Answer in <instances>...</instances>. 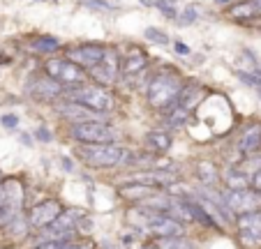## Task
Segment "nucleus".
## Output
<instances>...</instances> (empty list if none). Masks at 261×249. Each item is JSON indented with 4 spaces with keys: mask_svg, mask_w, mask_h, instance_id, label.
I'll return each instance as SVG.
<instances>
[{
    "mask_svg": "<svg viewBox=\"0 0 261 249\" xmlns=\"http://www.w3.org/2000/svg\"><path fill=\"white\" fill-rule=\"evenodd\" d=\"M185 81L176 69H162L158 72L146 86V102L153 108H169L171 104L178 102Z\"/></svg>",
    "mask_w": 261,
    "mask_h": 249,
    "instance_id": "nucleus-1",
    "label": "nucleus"
},
{
    "mask_svg": "<svg viewBox=\"0 0 261 249\" xmlns=\"http://www.w3.org/2000/svg\"><path fill=\"white\" fill-rule=\"evenodd\" d=\"M65 97L72 99V102L81 104V106L90 108V111L97 113H109L116 106V99L111 95V90L107 86H99V83H81V86H74V88L65 90Z\"/></svg>",
    "mask_w": 261,
    "mask_h": 249,
    "instance_id": "nucleus-2",
    "label": "nucleus"
},
{
    "mask_svg": "<svg viewBox=\"0 0 261 249\" xmlns=\"http://www.w3.org/2000/svg\"><path fill=\"white\" fill-rule=\"evenodd\" d=\"M76 157L93 169H111L123 164L125 150L118 143H81L76 148Z\"/></svg>",
    "mask_w": 261,
    "mask_h": 249,
    "instance_id": "nucleus-3",
    "label": "nucleus"
},
{
    "mask_svg": "<svg viewBox=\"0 0 261 249\" xmlns=\"http://www.w3.org/2000/svg\"><path fill=\"white\" fill-rule=\"evenodd\" d=\"M44 72L49 74L51 78L65 86L67 88H74V86H81V83L88 81V69H84L81 65H76L74 60H69L67 56L65 58H58V56H51L44 63Z\"/></svg>",
    "mask_w": 261,
    "mask_h": 249,
    "instance_id": "nucleus-4",
    "label": "nucleus"
},
{
    "mask_svg": "<svg viewBox=\"0 0 261 249\" xmlns=\"http://www.w3.org/2000/svg\"><path fill=\"white\" fill-rule=\"evenodd\" d=\"M69 136L79 143H116L118 132L104 120H86L69 125Z\"/></svg>",
    "mask_w": 261,
    "mask_h": 249,
    "instance_id": "nucleus-5",
    "label": "nucleus"
},
{
    "mask_svg": "<svg viewBox=\"0 0 261 249\" xmlns=\"http://www.w3.org/2000/svg\"><path fill=\"white\" fill-rule=\"evenodd\" d=\"M23 208V185L16 178L0 180V226H7Z\"/></svg>",
    "mask_w": 261,
    "mask_h": 249,
    "instance_id": "nucleus-6",
    "label": "nucleus"
},
{
    "mask_svg": "<svg viewBox=\"0 0 261 249\" xmlns=\"http://www.w3.org/2000/svg\"><path fill=\"white\" fill-rule=\"evenodd\" d=\"M139 210V208H137ZM141 217L146 219V231L155 238H176V235H182V222H178L176 217L167 215V212H148V210H139Z\"/></svg>",
    "mask_w": 261,
    "mask_h": 249,
    "instance_id": "nucleus-7",
    "label": "nucleus"
},
{
    "mask_svg": "<svg viewBox=\"0 0 261 249\" xmlns=\"http://www.w3.org/2000/svg\"><path fill=\"white\" fill-rule=\"evenodd\" d=\"M120 65H123V56L118 53V49H107L104 60L99 65H95L93 69H88V76L99 86L111 88L120 78Z\"/></svg>",
    "mask_w": 261,
    "mask_h": 249,
    "instance_id": "nucleus-8",
    "label": "nucleus"
},
{
    "mask_svg": "<svg viewBox=\"0 0 261 249\" xmlns=\"http://www.w3.org/2000/svg\"><path fill=\"white\" fill-rule=\"evenodd\" d=\"M109 46L97 44V42H84V44H74V46H65V56L69 60H74L76 65H81L84 69H93L95 65H99L107 56Z\"/></svg>",
    "mask_w": 261,
    "mask_h": 249,
    "instance_id": "nucleus-9",
    "label": "nucleus"
},
{
    "mask_svg": "<svg viewBox=\"0 0 261 249\" xmlns=\"http://www.w3.org/2000/svg\"><path fill=\"white\" fill-rule=\"evenodd\" d=\"M25 93L28 97L37 99V102H56L65 95V86H60L56 78H51L49 74H40V76H33L25 86Z\"/></svg>",
    "mask_w": 261,
    "mask_h": 249,
    "instance_id": "nucleus-10",
    "label": "nucleus"
},
{
    "mask_svg": "<svg viewBox=\"0 0 261 249\" xmlns=\"http://www.w3.org/2000/svg\"><path fill=\"white\" fill-rule=\"evenodd\" d=\"M63 212V205L58 203L56 199H46L42 203L33 205L28 212V222H30V229L33 231H44L58 219V215Z\"/></svg>",
    "mask_w": 261,
    "mask_h": 249,
    "instance_id": "nucleus-11",
    "label": "nucleus"
},
{
    "mask_svg": "<svg viewBox=\"0 0 261 249\" xmlns=\"http://www.w3.org/2000/svg\"><path fill=\"white\" fill-rule=\"evenodd\" d=\"M224 199H227V205L236 215H245V212L261 208V194L252 189H227Z\"/></svg>",
    "mask_w": 261,
    "mask_h": 249,
    "instance_id": "nucleus-12",
    "label": "nucleus"
},
{
    "mask_svg": "<svg viewBox=\"0 0 261 249\" xmlns=\"http://www.w3.org/2000/svg\"><path fill=\"white\" fill-rule=\"evenodd\" d=\"M236 226H238V235H241L243 244H247V247L261 244V208L241 215L236 219Z\"/></svg>",
    "mask_w": 261,
    "mask_h": 249,
    "instance_id": "nucleus-13",
    "label": "nucleus"
},
{
    "mask_svg": "<svg viewBox=\"0 0 261 249\" xmlns=\"http://www.w3.org/2000/svg\"><path fill=\"white\" fill-rule=\"evenodd\" d=\"M148 63H150V58H148V53L141 49L139 44H132L127 49V53L123 56V65H120V76L125 78V81H132L134 76H139V74L146 72Z\"/></svg>",
    "mask_w": 261,
    "mask_h": 249,
    "instance_id": "nucleus-14",
    "label": "nucleus"
},
{
    "mask_svg": "<svg viewBox=\"0 0 261 249\" xmlns=\"http://www.w3.org/2000/svg\"><path fill=\"white\" fill-rule=\"evenodd\" d=\"M56 111L69 122H86V120H104V113L90 111V108L81 106V104L72 102V99H65V102L56 104Z\"/></svg>",
    "mask_w": 261,
    "mask_h": 249,
    "instance_id": "nucleus-15",
    "label": "nucleus"
},
{
    "mask_svg": "<svg viewBox=\"0 0 261 249\" xmlns=\"http://www.w3.org/2000/svg\"><path fill=\"white\" fill-rule=\"evenodd\" d=\"M261 148V125L259 122H252L250 127H245V132L241 134L238 139V157H250V155H256V150Z\"/></svg>",
    "mask_w": 261,
    "mask_h": 249,
    "instance_id": "nucleus-16",
    "label": "nucleus"
},
{
    "mask_svg": "<svg viewBox=\"0 0 261 249\" xmlns=\"http://www.w3.org/2000/svg\"><path fill=\"white\" fill-rule=\"evenodd\" d=\"M227 14L229 19L241 21V23L261 19V0H238L227 10Z\"/></svg>",
    "mask_w": 261,
    "mask_h": 249,
    "instance_id": "nucleus-17",
    "label": "nucleus"
},
{
    "mask_svg": "<svg viewBox=\"0 0 261 249\" xmlns=\"http://www.w3.org/2000/svg\"><path fill=\"white\" fill-rule=\"evenodd\" d=\"M118 191H120V196H123L125 201H132V203H141V201L148 199L150 194L160 191V187L146 185V182H134V180H129L127 185H123Z\"/></svg>",
    "mask_w": 261,
    "mask_h": 249,
    "instance_id": "nucleus-18",
    "label": "nucleus"
},
{
    "mask_svg": "<svg viewBox=\"0 0 261 249\" xmlns=\"http://www.w3.org/2000/svg\"><path fill=\"white\" fill-rule=\"evenodd\" d=\"M143 141H146L148 150L153 152V155H164L173 143V134L169 132V129H153V132L146 134Z\"/></svg>",
    "mask_w": 261,
    "mask_h": 249,
    "instance_id": "nucleus-19",
    "label": "nucleus"
},
{
    "mask_svg": "<svg viewBox=\"0 0 261 249\" xmlns=\"http://www.w3.org/2000/svg\"><path fill=\"white\" fill-rule=\"evenodd\" d=\"M182 201V205L190 210V215H192V219L194 222H199L201 226H206V229H217V222H215V217L211 215V212L206 210L201 205V201H194L192 196H185V199H180Z\"/></svg>",
    "mask_w": 261,
    "mask_h": 249,
    "instance_id": "nucleus-20",
    "label": "nucleus"
},
{
    "mask_svg": "<svg viewBox=\"0 0 261 249\" xmlns=\"http://www.w3.org/2000/svg\"><path fill=\"white\" fill-rule=\"evenodd\" d=\"M25 49L33 51V53H42V56H49L56 53V51L63 49V42L58 37H51V35H40V37H33L25 44Z\"/></svg>",
    "mask_w": 261,
    "mask_h": 249,
    "instance_id": "nucleus-21",
    "label": "nucleus"
},
{
    "mask_svg": "<svg viewBox=\"0 0 261 249\" xmlns=\"http://www.w3.org/2000/svg\"><path fill=\"white\" fill-rule=\"evenodd\" d=\"M190 118V111L182 106L180 102L171 104L169 108H164V122H167V127H182Z\"/></svg>",
    "mask_w": 261,
    "mask_h": 249,
    "instance_id": "nucleus-22",
    "label": "nucleus"
},
{
    "mask_svg": "<svg viewBox=\"0 0 261 249\" xmlns=\"http://www.w3.org/2000/svg\"><path fill=\"white\" fill-rule=\"evenodd\" d=\"M203 95H206V90H203L201 86H185L180 97H178V102L188 108V111H192V108L203 99Z\"/></svg>",
    "mask_w": 261,
    "mask_h": 249,
    "instance_id": "nucleus-23",
    "label": "nucleus"
},
{
    "mask_svg": "<svg viewBox=\"0 0 261 249\" xmlns=\"http://www.w3.org/2000/svg\"><path fill=\"white\" fill-rule=\"evenodd\" d=\"M5 231H7V235H10L12 240H23L25 235L30 233V222H28V217H23L19 212V215L14 217V219L10 222V224L5 226Z\"/></svg>",
    "mask_w": 261,
    "mask_h": 249,
    "instance_id": "nucleus-24",
    "label": "nucleus"
},
{
    "mask_svg": "<svg viewBox=\"0 0 261 249\" xmlns=\"http://www.w3.org/2000/svg\"><path fill=\"white\" fill-rule=\"evenodd\" d=\"M146 249H194V244L190 242V240L176 235V238H158L150 247H146Z\"/></svg>",
    "mask_w": 261,
    "mask_h": 249,
    "instance_id": "nucleus-25",
    "label": "nucleus"
},
{
    "mask_svg": "<svg viewBox=\"0 0 261 249\" xmlns=\"http://www.w3.org/2000/svg\"><path fill=\"white\" fill-rule=\"evenodd\" d=\"M224 182H227L229 189H247L250 187V178L245 176L243 169H231V171L224 173Z\"/></svg>",
    "mask_w": 261,
    "mask_h": 249,
    "instance_id": "nucleus-26",
    "label": "nucleus"
},
{
    "mask_svg": "<svg viewBox=\"0 0 261 249\" xmlns=\"http://www.w3.org/2000/svg\"><path fill=\"white\" fill-rule=\"evenodd\" d=\"M197 178L203 182V185H213L217 182V169L213 161H199L197 164Z\"/></svg>",
    "mask_w": 261,
    "mask_h": 249,
    "instance_id": "nucleus-27",
    "label": "nucleus"
},
{
    "mask_svg": "<svg viewBox=\"0 0 261 249\" xmlns=\"http://www.w3.org/2000/svg\"><path fill=\"white\" fill-rule=\"evenodd\" d=\"M81 5H84L86 10H93V12H114L116 10L114 5H109L104 0H81Z\"/></svg>",
    "mask_w": 261,
    "mask_h": 249,
    "instance_id": "nucleus-28",
    "label": "nucleus"
},
{
    "mask_svg": "<svg viewBox=\"0 0 261 249\" xmlns=\"http://www.w3.org/2000/svg\"><path fill=\"white\" fill-rule=\"evenodd\" d=\"M146 39L148 42H153V44H167L169 42V37H167V33H162L160 28H146Z\"/></svg>",
    "mask_w": 261,
    "mask_h": 249,
    "instance_id": "nucleus-29",
    "label": "nucleus"
},
{
    "mask_svg": "<svg viewBox=\"0 0 261 249\" xmlns=\"http://www.w3.org/2000/svg\"><path fill=\"white\" fill-rule=\"evenodd\" d=\"M171 3H173V0H155L153 5L158 7V10L162 12L164 16H169V19H176V10H173Z\"/></svg>",
    "mask_w": 261,
    "mask_h": 249,
    "instance_id": "nucleus-30",
    "label": "nucleus"
},
{
    "mask_svg": "<svg viewBox=\"0 0 261 249\" xmlns=\"http://www.w3.org/2000/svg\"><path fill=\"white\" fill-rule=\"evenodd\" d=\"M197 19H199L197 10H194L192 5H188V7H185V12L180 14V25H192Z\"/></svg>",
    "mask_w": 261,
    "mask_h": 249,
    "instance_id": "nucleus-31",
    "label": "nucleus"
},
{
    "mask_svg": "<svg viewBox=\"0 0 261 249\" xmlns=\"http://www.w3.org/2000/svg\"><path fill=\"white\" fill-rule=\"evenodd\" d=\"M67 244V240H42L35 249H63Z\"/></svg>",
    "mask_w": 261,
    "mask_h": 249,
    "instance_id": "nucleus-32",
    "label": "nucleus"
},
{
    "mask_svg": "<svg viewBox=\"0 0 261 249\" xmlns=\"http://www.w3.org/2000/svg\"><path fill=\"white\" fill-rule=\"evenodd\" d=\"M0 122H3V127H7V129H14L16 125H19V116H0Z\"/></svg>",
    "mask_w": 261,
    "mask_h": 249,
    "instance_id": "nucleus-33",
    "label": "nucleus"
},
{
    "mask_svg": "<svg viewBox=\"0 0 261 249\" xmlns=\"http://www.w3.org/2000/svg\"><path fill=\"white\" fill-rule=\"evenodd\" d=\"M35 139H37V141H42V143H49L54 136H51V132L46 127H37V132H35Z\"/></svg>",
    "mask_w": 261,
    "mask_h": 249,
    "instance_id": "nucleus-34",
    "label": "nucleus"
},
{
    "mask_svg": "<svg viewBox=\"0 0 261 249\" xmlns=\"http://www.w3.org/2000/svg\"><path fill=\"white\" fill-rule=\"evenodd\" d=\"M173 49H176V53H180V56H190V49L182 44V42H176V44H173Z\"/></svg>",
    "mask_w": 261,
    "mask_h": 249,
    "instance_id": "nucleus-35",
    "label": "nucleus"
},
{
    "mask_svg": "<svg viewBox=\"0 0 261 249\" xmlns=\"http://www.w3.org/2000/svg\"><path fill=\"white\" fill-rule=\"evenodd\" d=\"M252 185H254V191H259V194H261V169L254 173V180H252Z\"/></svg>",
    "mask_w": 261,
    "mask_h": 249,
    "instance_id": "nucleus-36",
    "label": "nucleus"
},
{
    "mask_svg": "<svg viewBox=\"0 0 261 249\" xmlns=\"http://www.w3.org/2000/svg\"><path fill=\"white\" fill-rule=\"evenodd\" d=\"M60 164H63L65 171H74V164H72V159H69V157H60Z\"/></svg>",
    "mask_w": 261,
    "mask_h": 249,
    "instance_id": "nucleus-37",
    "label": "nucleus"
},
{
    "mask_svg": "<svg viewBox=\"0 0 261 249\" xmlns=\"http://www.w3.org/2000/svg\"><path fill=\"white\" fill-rule=\"evenodd\" d=\"M21 141H23L25 146H30V143H33V141H30V136H28V134H21Z\"/></svg>",
    "mask_w": 261,
    "mask_h": 249,
    "instance_id": "nucleus-38",
    "label": "nucleus"
},
{
    "mask_svg": "<svg viewBox=\"0 0 261 249\" xmlns=\"http://www.w3.org/2000/svg\"><path fill=\"white\" fill-rule=\"evenodd\" d=\"M254 90H256V93H259V97H261V81H259V83H256V86H254Z\"/></svg>",
    "mask_w": 261,
    "mask_h": 249,
    "instance_id": "nucleus-39",
    "label": "nucleus"
},
{
    "mask_svg": "<svg viewBox=\"0 0 261 249\" xmlns=\"http://www.w3.org/2000/svg\"><path fill=\"white\" fill-rule=\"evenodd\" d=\"M217 5H227V3H231V0H215Z\"/></svg>",
    "mask_w": 261,
    "mask_h": 249,
    "instance_id": "nucleus-40",
    "label": "nucleus"
}]
</instances>
